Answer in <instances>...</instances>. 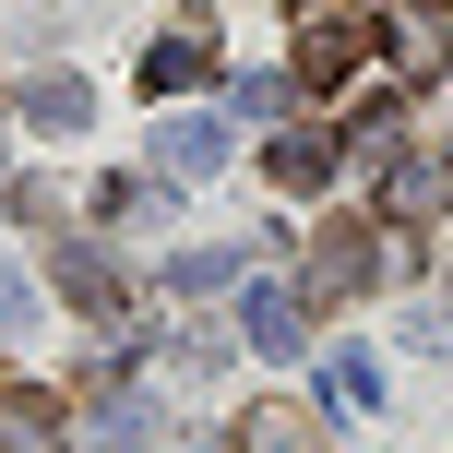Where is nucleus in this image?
I'll list each match as a JSON object with an SVG mask.
<instances>
[{"instance_id": "12", "label": "nucleus", "mask_w": 453, "mask_h": 453, "mask_svg": "<svg viewBox=\"0 0 453 453\" xmlns=\"http://www.w3.org/2000/svg\"><path fill=\"white\" fill-rule=\"evenodd\" d=\"M322 406L370 418V406H382V358H370V346H334V358H322Z\"/></svg>"}, {"instance_id": "10", "label": "nucleus", "mask_w": 453, "mask_h": 453, "mask_svg": "<svg viewBox=\"0 0 453 453\" xmlns=\"http://www.w3.org/2000/svg\"><path fill=\"white\" fill-rule=\"evenodd\" d=\"M441 60H453V12H441V0H418V12L394 24V72H406V84H430Z\"/></svg>"}, {"instance_id": "9", "label": "nucleus", "mask_w": 453, "mask_h": 453, "mask_svg": "<svg viewBox=\"0 0 453 453\" xmlns=\"http://www.w3.org/2000/svg\"><path fill=\"white\" fill-rule=\"evenodd\" d=\"M60 298H72L84 322H119V298H132V287H119L108 250H60Z\"/></svg>"}, {"instance_id": "5", "label": "nucleus", "mask_w": 453, "mask_h": 453, "mask_svg": "<svg viewBox=\"0 0 453 453\" xmlns=\"http://www.w3.org/2000/svg\"><path fill=\"white\" fill-rule=\"evenodd\" d=\"M191 84H215V24H203V12H180L156 48H143V96H156V108L191 96Z\"/></svg>"}, {"instance_id": "7", "label": "nucleus", "mask_w": 453, "mask_h": 453, "mask_svg": "<svg viewBox=\"0 0 453 453\" xmlns=\"http://www.w3.org/2000/svg\"><path fill=\"white\" fill-rule=\"evenodd\" d=\"M156 167H167V180H203V167H226V119H215V108H180V119L156 132Z\"/></svg>"}, {"instance_id": "3", "label": "nucleus", "mask_w": 453, "mask_h": 453, "mask_svg": "<svg viewBox=\"0 0 453 453\" xmlns=\"http://www.w3.org/2000/svg\"><path fill=\"white\" fill-rule=\"evenodd\" d=\"M311 298L287 287V274H250V298H239V346H263V358H298V346H311Z\"/></svg>"}, {"instance_id": "2", "label": "nucleus", "mask_w": 453, "mask_h": 453, "mask_svg": "<svg viewBox=\"0 0 453 453\" xmlns=\"http://www.w3.org/2000/svg\"><path fill=\"white\" fill-rule=\"evenodd\" d=\"M370 287H382V239H370V226H322L298 298H311V311H346V298H370Z\"/></svg>"}, {"instance_id": "6", "label": "nucleus", "mask_w": 453, "mask_h": 453, "mask_svg": "<svg viewBox=\"0 0 453 453\" xmlns=\"http://www.w3.org/2000/svg\"><path fill=\"white\" fill-rule=\"evenodd\" d=\"M0 453H72L60 394H36V382H0Z\"/></svg>"}, {"instance_id": "4", "label": "nucleus", "mask_w": 453, "mask_h": 453, "mask_svg": "<svg viewBox=\"0 0 453 453\" xmlns=\"http://www.w3.org/2000/svg\"><path fill=\"white\" fill-rule=\"evenodd\" d=\"M382 215H394V226L453 215V143H418V156H394V167H382Z\"/></svg>"}, {"instance_id": "8", "label": "nucleus", "mask_w": 453, "mask_h": 453, "mask_svg": "<svg viewBox=\"0 0 453 453\" xmlns=\"http://www.w3.org/2000/svg\"><path fill=\"white\" fill-rule=\"evenodd\" d=\"M334 156H346L334 132H274V143H263V180H274V191H322Z\"/></svg>"}, {"instance_id": "1", "label": "nucleus", "mask_w": 453, "mask_h": 453, "mask_svg": "<svg viewBox=\"0 0 453 453\" xmlns=\"http://www.w3.org/2000/svg\"><path fill=\"white\" fill-rule=\"evenodd\" d=\"M370 36H382V24H370L358 0H298V84H311V96H346L370 72Z\"/></svg>"}, {"instance_id": "15", "label": "nucleus", "mask_w": 453, "mask_h": 453, "mask_svg": "<svg viewBox=\"0 0 453 453\" xmlns=\"http://www.w3.org/2000/svg\"><path fill=\"white\" fill-rule=\"evenodd\" d=\"M239 263H250V250H191V263H167V287H226Z\"/></svg>"}, {"instance_id": "14", "label": "nucleus", "mask_w": 453, "mask_h": 453, "mask_svg": "<svg viewBox=\"0 0 453 453\" xmlns=\"http://www.w3.org/2000/svg\"><path fill=\"white\" fill-rule=\"evenodd\" d=\"M60 203H72L60 180H12V226H60Z\"/></svg>"}, {"instance_id": "11", "label": "nucleus", "mask_w": 453, "mask_h": 453, "mask_svg": "<svg viewBox=\"0 0 453 453\" xmlns=\"http://www.w3.org/2000/svg\"><path fill=\"white\" fill-rule=\"evenodd\" d=\"M36 132H84V72H24V96H12Z\"/></svg>"}, {"instance_id": "17", "label": "nucleus", "mask_w": 453, "mask_h": 453, "mask_svg": "<svg viewBox=\"0 0 453 453\" xmlns=\"http://www.w3.org/2000/svg\"><path fill=\"white\" fill-rule=\"evenodd\" d=\"M418 346H430V358H453V298H430V322H418Z\"/></svg>"}, {"instance_id": "16", "label": "nucleus", "mask_w": 453, "mask_h": 453, "mask_svg": "<svg viewBox=\"0 0 453 453\" xmlns=\"http://www.w3.org/2000/svg\"><path fill=\"white\" fill-rule=\"evenodd\" d=\"M12 322H36V298H24V274L0 263V334H12Z\"/></svg>"}, {"instance_id": "13", "label": "nucleus", "mask_w": 453, "mask_h": 453, "mask_svg": "<svg viewBox=\"0 0 453 453\" xmlns=\"http://www.w3.org/2000/svg\"><path fill=\"white\" fill-rule=\"evenodd\" d=\"M239 453H322V430H311V406H250Z\"/></svg>"}]
</instances>
